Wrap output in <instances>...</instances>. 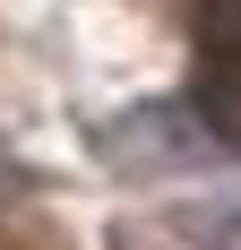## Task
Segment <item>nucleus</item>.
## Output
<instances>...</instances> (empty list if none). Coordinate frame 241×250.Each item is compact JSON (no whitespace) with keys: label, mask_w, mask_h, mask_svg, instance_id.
I'll list each match as a JSON object with an SVG mask.
<instances>
[{"label":"nucleus","mask_w":241,"mask_h":250,"mask_svg":"<svg viewBox=\"0 0 241 250\" xmlns=\"http://www.w3.org/2000/svg\"><path fill=\"white\" fill-rule=\"evenodd\" d=\"M198 121L207 138L241 147V0H198Z\"/></svg>","instance_id":"1"},{"label":"nucleus","mask_w":241,"mask_h":250,"mask_svg":"<svg viewBox=\"0 0 241 250\" xmlns=\"http://www.w3.org/2000/svg\"><path fill=\"white\" fill-rule=\"evenodd\" d=\"M172 242L181 250H241V190H224V199H190L164 216Z\"/></svg>","instance_id":"2"}]
</instances>
